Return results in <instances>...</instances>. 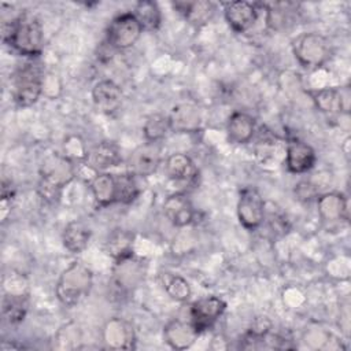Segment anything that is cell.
<instances>
[{
  "instance_id": "cell-18",
  "label": "cell",
  "mask_w": 351,
  "mask_h": 351,
  "mask_svg": "<svg viewBox=\"0 0 351 351\" xmlns=\"http://www.w3.org/2000/svg\"><path fill=\"white\" fill-rule=\"evenodd\" d=\"M166 174L170 180L184 184H195L199 177V169L191 156L182 152L171 154L165 163Z\"/></svg>"
},
{
  "instance_id": "cell-30",
  "label": "cell",
  "mask_w": 351,
  "mask_h": 351,
  "mask_svg": "<svg viewBox=\"0 0 351 351\" xmlns=\"http://www.w3.org/2000/svg\"><path fill=\"white\" fill-rule=\"evenodd\" d=\"M159 277L165 291L171 299L177 302H186L191 298L192 289L184 277L171 271H163Z\"/></svg>"
},
{
  "instance_id": "cell-13",
  "label": "cell",
  "mask_w": 351,
  "mask_h": 351,
  "mask_svg": "<svg viewBox=\"0 0 351 351\" xmlns=\"http://www.w3.org/2000/svg\"><path fill=\"white\" fill-rule=\"evenodd\" d=\"M144 273L145 269L143 262L130 255L128 258L115 261L112 280L121 291H132L143 281Z\"/></svg>"
},
{
  "instance_id": "cell-8",
  "label": "cell",
  "mask_w": 351,
  "mask_h": 351,
  "mask_svg": "<svg viewBox=\"0 0 351 351\" xmlns=\"http://www.w3.org/2000/svg\"><path fill=\"white\" fill-rule=\"evenodd\" d=\"M226 303L218 296H204L191 304V322L199 333L210 329L223 314Z\"/></svg>"
},
{
  "instance_id": "cell-32",
  "label": "cell",
  "mask_w": 351,
  "mask_h": 351,
  "mask_svg": "<svg viewBox=\"0 0 351 351\" xmlns=\"http://www.w3.org/2000/svg\"><path fill=\"white\" fill-rule=\"evenodd\" d=\"M295 193L300 200H311L313 197H318V188L310 181H300L295 188Z\"/></svg>"
},
{
  "instance_id": "cell-10",
  "label": "cell",
  "mask_w": 351,
  "mask_h": 351,
  "mask_svg": "<svg viewBox=\"0 0 351 351\" xmlns=\"http://www.w3.org/2000/svg\"><path fill=\"white\" fill-rule=\"evenodd\" d=\"M223 14L226 22L236 33H245L255 25L258 19L256 4L245 0L226 3Z\"/></svg>"
},
{
  "instance_id": "cell-7",
  "label": "cell",
  "mask_w": 351,
  "mask_h": 351,
  "mask_svg": "<svg viewBox=\"0 0 351 351\" xmlns=\"http://www.w3.org/2000/svg\"><path fill=\"white\" fill-rule=\"evenodd\" d=\"M266 204L261 192L255 186H244L239 193L237 218L240 223L248 229H258L265 219Z\"/></svg>"
},
{
  "instance_id": "cell-16",
  "label": "cell",
  "mask_w": 351,
  "mask_h": 351,
  "mask_svg": "<svg viewBox=\"0 0 351 351\" xmlns=\"http://www.w3.org/2000/svg\"><path fill=\"white\" fill-rule=\"evenodd\" d=\"M122 89L112 80H100L92 88L93 104L101 112L111 114L117 111L122 104Z\"/></svg>"
},
{
  "instance_id": "cell-12",
  "label": "cell",
  "mask_w": 351,
  "mask_h": 351,
  "mask_svg": "<svg viewBox=\"0 0 351 351\" xmlns=\"http://www.w3.org/2000/svg\"><path fill=\"white\" fill-rule=\"evenodd\" d=\"M163 214L171 225L182 228L193 221L195 208L186 193L174 192L165 199Z\"/></svg>"
},
{
  "instance_id": "cell-17",
  "label": "cell",
  "mask_w": 351,
  "mask_h": 351,
  "mask_svg": "<svg viewBox=\"0 0 351 351\" xmlns=\"http://www.w3.org/2000/svg\"><path fill=\"white\" fill-rule=\"evenodd\" d=\"M318 214L324 222L335 223L348 219V203L340 192H326L317 197Z\"/></svg>"
},
{
  "instance_id": "cell-20",
  "label": "cell",
  "mask_w": 351,
  "mask_h": 351,
  "mask_svg": "<svg viewBox=\"0 0 351 351\" xmlns=\"http://www.w3.org/2000/svg\"><path fill=\"white\" fill-rule=\"evenodd\" d=\"M171 130L192 133L200 128V112L191 103H180L171 108L169 115Z\"/></svg>"
},
{
  "instance_id": "cell-5",
  "label": "cell",
  "mask_w": 351,
  "mask_h": 351,
  "mask_svg": "<svg viewBox=\"0 0 351 351\" xmlns=\"http://www.w3.org/2000/svg\"><path fill=\"white\" fill-rule=\"evenodd\" d=\"M293 55L306 69H317L325 64L332 56V47L328 38L319 33H303L292 43Z\"/></svg>"
},
{
  "instance_id": "cell-29",
  "label": "cell",
  "mask_w": 351,
  "mask_h": 351,
  "mask_svg": "<svg viewBox=\"0 0 351 351\" xmlns=\"http://www.w3.org/2000/svg\"><path fill=\"white\" fill-rule=\"evenodd\" d=\"M171 130L169 115H163L159 112L151 114L147 117L143 125V134L145 141L149 143H159L162 141L169 132Z\"/></svg>"
},
{
  "instance_id": "cell-6",
  "label": "cell",
  "mask_w": 351,
  "mask_h": 351,
  "mask_svg": "<svg viewBox=\"0 0 351 351\" xmlns=\"http://www.w3.org/2000/svg\"><path fill=\"white\" fill-rule=\"evenodd\" d=\"M143 32L144 29L133 12H123L110 22L106 32V40L112 49L122 51L132 48L138 41Z\"/></svg>"
},
{
  "instance_id": "cell-19",
  "label": "cell",
  "mask_w": 351,
  "mask_h": 351,
  "mask_svg": "<svg viewBox=\"0 0 351 351\" xmlns=\"http://www.w3.org/2000/svg\"><path fill=\"white\" fill-rule=\"evenodd\" d=\"M199 335L200 333L191 321L184 322L181 319H173L163 329L165 341L173 350H186L192 347Z\"/></svg>"
},
{
  "instance_id": "cell-14",
  "label": "cell",
  "mask_w": 351,
  "mask_h": 351,
  "mask_svg": "<svg viewBox=\"0 0 351 351\" xmlns=\"http://www.w3.org/2000/svg\"><path fill=\"white\" fill-rule=\"evenodd\" d=\"M160 165L159 143L145 141L130 155V171L138 177L154 174Z\"/></svg>"
},
{
  "instance_id": "cell-2",
  "label": "cell",
  "mask_w": 351,
  "mask_h": 351,
  "mask_svg": "<svg viewBox=\"0 0 351 351\" xmlns=\"http://www.w3.org/2000/svg\"><path fill=\"white\" fill-rule=\"evenodd\" d=\"M74 176H77L75 165L67 156L55 154L47 158L40 170V196L48 203L58 202L62 189L74 178Z\"/></svg>"
},
{
  "instance_id": "cell-31",
  "label": "cell",
  "mask_w": 351,
  "mask_h": 351,
  "mask_svg": "<svg viewBox=\"0 0 351 351\" xmlns=\"http://www.w3.org/2000/svg\"><path fill=\"white\" fill-rule=\"evenodd\" d=\"M137 177L134 173H122L115 176V184H117V203L129 204L134 202L141 189L137 181Z\"/></svg>"
},
{
  "instance_id": "cell-24",
  "label": "cell",
  "mask_w": 351,
  "mask_h": 351,
  "mask_svg": "<svg viewBox=\"0 0 351 351\" xmlns=\"http://www.w3.org/2000/svg\"><path fill=\"white\" fill-rule=\"evenodd\" d=\"M90 236V228L85 222L75 219L64 226L62 233V241L66 250H69L73 254H80L88 247Z\"/></svg>"
},
{
  "instance_id": "cell-26",
  "label": "cell",
  "mask_w": 351,
  "mask_h": 351,
  "mask_svg": "<svg viewBox=\"0 0 351 351\" xmlns=\"http://www.w3.org/2000/svg\"><path fill=\"white\" fill-rule=\"evenodd\" d=\"M133 244L134 233L126 229L117 228L107 236L106 252L111 258H114V261H119L133 255Z\"/></svg>"
},
{
  "instance_id": "cell-3",
  "label": "cell",
  "mask_w": 351,
  "mask_h": 351,
  "mask_svg": "<svg viewBox=\"0 0 351 351\" xmlns=\"http://www.w3.org/2000/svg\"><path fill=\"white\" fill-rule=\"evenodd\" d=\"M92 285V270L81 262H73L60 273L55 285V295L63 306L73 307L89 295Z\"/></svg>"
},
{
  "instance_id": "cell-1",
  "label": "cell",
  "mask_w": 351,
  "mask_h": 351,
  "mask_svg": "<svg viewBox=\"0 0 351 351\" xmlns=\"http://www.w3.org/2000/svg\"><path fill=\"white\" fill-rule=\"evenodd\" d=\"M1 37L5 44L25 56H37L44 47L43 25L30 12H22L11 21L3 22Z\"/></svg>"
},
{
  "instance_id": "cell-25",
  "label": "cell",
  "mask_w": 351,
  "mask_h": 351,
  "mask_svg": "<svg viewBox=\"0 0 351 351\" xmlns=\"http://www.w3.org/2000/svg\"><path fill=\"white\" fill-rule=\"evenodd\" d=\"M89 188L93 195L95 202L100 207H107L112 203H117V184L115 174L103 171L97 173L90 181Z\"/></svg>"
},
{
  "instance_id": "cell-21",
  "label": "cell",
  "mask_w": 351,
  "mask_h": 351,
  "mask_svg": "<svg viewBox=\"0 0 351 351\" xmlns=\"http://www.w3.org/2000/svg\"><path fill=\"white\" fill-rule=\"evenodd\" d=\"M103 339L110 348H132L134 343L133 328L123 319L112 318L108 321L103 330Z\"/></svg>"
},
{
  "instance_id": "cell-4",
  "label": "cell",
  "mask_w": 351,
  "mask_h": 351,
  "mask_svg": "<svg viewBox=\"0 0 351 351\" xmlns=\"http://www.w3.org/2000/svg\"><path fill=\"white\" fill-rule=\"evenodd\" d=\"M44 71L37 63H26L12 78L11 95L16 106L30 107L37 103L44 90Z\"/></svg>"
},
{
  "instance_id": "cell-28",
  "label": "cell",
  "mask_w": 351,
  "mask_h": 351,
  "mask_svg": "<svg viewBox=\"0 0 351 351\" xmlns=\"http://www.w3.org/2000/svg\"><path fill=\"white\" fill-rule=\"evenodd\" d=\"M132 12L137 18L144 30L154 32L159 29L162 23V12L158 3L155 1L141 0L134 5V10Z\"/></svg>"
},
{
  "instance_id": "cell-23",
  "label": "cell",
  "mask_w": 351,
  "mask_h": 351,
  "mask_svg": "<svg viewBox=\"0 0 351 351\" xmlns=\"http://www.w3.org/2000/svg\"><path fill=\"white\" fill-rule=\"evenodd\" d=\"M226 133L230 143L245 144L255 133V119L247 112L236 111L228 119Z\"/></svg>"
},
{
  "instance_id": "cell-27",
  "label": "cell",
  "mask_w": 351,
  "mask_h": 351,
  "mask_svg": "<svg viewBox=\"0 0 351 351\" xmlns=\"http://www.w3.org/2000/svg\"><path fill=\"white\" fill-rule=\"evenodd\" d=\"M29 307V293L5 292L3 298V315L11 324H19L25 319Z\"/></svg>"
},
{
  "instance_id": "cell-11",
  "label": "cell",
  "mask_w": 351,
  "mask_h": 351,
  "mask_svg": "<svg viewBox=\"0 0 351 351\" xmlns=\"http://www.w3.org/2000/svg\"><path fill=\"white\" fill-rule=\"evenodd\" d=\"M315 107L326 115L348 112L350 90L347 88H322L311 92Z\"/></svg>"
},
{
  "instance_id": "cell-9",
  "label": "cell",
  "mask_w": 351,
  "mask_h": 351,
  "mask_svg": "<svg viewBox=\"0 0 351 351\" xmlns=\"http://www.w3.org/2000/svg\"><path fill=\"white\" fill-rule=\"evenodd\" d=\"M317 160L315 151L307 143L291 138L285 147V166L291 173L303 174L310 171Z\"/></svg>"
},
{
  "instance_id": "cell-22",
  "label": "cell",
  "mask_w": 351,
  "mask_h": 351,
  "mask_svg": "<svg viewBox=\"0 0 351 351\" xmlns=\"http://www.w3.org/2000/svg\"><path fill=\"white\" fill-rule=\"evenodd\" d=\"M173 5L193 26H203L208 23L215 12V5L206 0L176 1Z\"/></svg>"
},
{
  "instance_id": "cell-15",
  "label": "cell",
  "mask_w": 351,
  "mask_h": 351,
  "mask_svg": "<svg viewBox=\"0 0 351 351\" xmlns=\"http://www.w3.org/2000/svg\"><path fill=\"white\" fill-rule=\"evenodd\" d=\"M121 160L122 156L119 147L114 141H101L88 151L86 158L82 162L96 173H103L118 166Z\"/></svg>"
}]
</instances>
